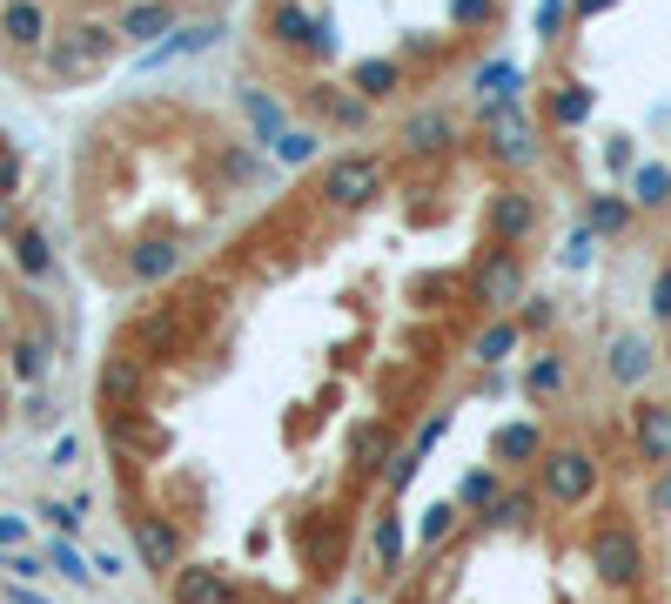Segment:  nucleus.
I'll use <instances>...</instances> for the list:
<instances>
[{"label": "nucleus", "mask_w": 671, "mask_h": 604, "mask_svg": "<svg viewBox=\"0 0 671 604\" xmlns=\"http://www.w3.org/2000/svg\"><path fill=\"white\" fill-rule=\"evenodd\" d=\"M605 483V464L584 451V443H558V451L537 457V497L550 510H584Z\"/></svg>", "instance_id": "1"}, {"label": "nucleus", "mask_w": 671, "mask_h": 604, "mask_svg": "<svg viewBox=\"0 0 671 604\" xmlns=\"http://www.w3.org/2000/svg\"><path fill=\"white\" fill-rule=\"evenodd\" d=\"M275 155H283V161H309V155H315V135H283V141H275Z\"/></svg>", "instance_id": "26"}, {"label": "nucleus", "mask_w": 671, "mask_h": 604, "mask_svg": "<svg viewBox=\"0 0 671 604\" xmlns=\"http://www.w3.org/2000/svg\"><path fill=\"white\" fill-rule=\"evenodd\" d=\"M537 457H544V430L537 423H497L490 430V464L497 470H524Z\"/></svg>", "instance_id": "5"}, {"label": "nucleus", "mask_w": 671, "mask_h": 604, "mask_svg": "<svg viewBox=\"0 0 671 604\" xmlns=\"http://www.w3.org/2000/svg\"><path fill=\"white\" fill-rule=\"evenodd\" d=\"M518 336H524V322H490V330H477V343H470V356H477V362H490V370H497V362L510 356V349H518Z\"/></svg>", "instance_id": "13"}, {"label": "nucleus", "mask_w": 671, "mask_h": 604, "mask_svg": "<svg viewBox=\"0 0 671 604\" xmlns=\"http://www.w3.org/2000/svg\"><path fill=\"white\" fill-rule=\"evenodd\" d=\"M477 303L484 309H510V303H524V262L518 256H490L484 269H477Z\"/></svg>", "instance_id": "4"}, {"label": "nucleus", "mask_w": 671, "mask_h": 604, "mask_svg": "<svg viewBox=\"0 0 671 604\" xmlns=\"http://www.w3.org/2000/svg\"><path fill=\"white\" fill-rule=\"evenodd\" d=\"M651 362H658V356H651V343H645V336H618V343L605 349V377H611V383H624V390H638V383L651 377Z\"/></svg>", "instance_id": "8"}, {"label": "nucleus", "mask_w": 671, "mask_h": 604, "mask_svg": "<svg viewBox=\"0 0 671 604\" xmlns=\"http://www.w3.org/2000/svg\"><path fill=\"white\" fill-rule=\"evenodd\" d=\"M444 430H450V410H437V417H423V430H417V443H410V457H430L444 443Z\"/></svg>", "instance_id": "23"}, {"label": "nucleus", "mask_w": 671, "mask_h": 604, "mask_svg": "<svg viewBox=\"0 0 671 604\" xmlns=\"http://www.w3.org/2000/svg\"><path fill=\"white\" fill-rule=\"evenodd\" d=\"M48 557H54V571H61V578H67V584H88V578H95V571H88V564H82V557H74V551H67V544H54V551H48Z\"/></svg>", "instance_id": "25"}, {"label": "nucleus", "mask_w": 671, "mask_h": 604, "mask_svg": "<svg viewBox=\"0 0 671 604\" xmlns=\"http://www.w3.org/2000/svg\"><path fill=\"white\" fill-rule=\"evenodd\" d=\"M631 201H638V209H664L671 201V169H638L631 175Z\"/></svg>", "instance_id": "19"}, {"label": "nucleus", "mask_w": 671, "mask_h": 604, "mask_svg": "<svg viewBox=\"0 0 671 604\" xmlns=\"http://www.w3.org/2000/svg\"><path fill=\"white\" fill-rule=\"evenodd\" d=\"M584 108H591V95L571 81V95H558V121H584Z\"/></svg>", "instance_id": "27"}, {"label": "nucleus", "mask_w": 671, "mask_h": 604, "mask_svg": "<svg viewBox=\"0 0 671 604\" xmlns=\"http://www.w3.org/2000/svg\"><path fill=\"white\" fill-rule=\"evenodd\" d=\"M584 222H591V235H624V222H631V201H618V195H598L584 209Z\"/></svg>", "instance_id": "18"}, {"label": "nucleus", "mask_w": 671, "mask_h": 604, "mask_svg": "<svg viewBox=\"0 0 671 604\" xmlns=\"http://www.w3.org/2000/svg\"><path fill=\"white\" fill-rule=\"evenodd\" d=\"M564 21H571L564 0H544V8H537V34H544V40H564Z\"/></svg>", "instance_id": "24"}, {"label": "nucleus", "mask_w": 671, "mask_h": 604, "mask_svg": "<svg viewBox=\"0 0 671 604\" xmlns=\"http://www.w3.org/2000/svg\"><path fill=\"white\" fill-rule=\"evenodd\" d=\"M175 604H222V571H209V564H188V571H175Z\"/></svg>", "instance_id": "12"}, {"label": "nucleus", "mask_w": 671, "mask_h": 604, "mask_svg": "<svg viewBox=\"0 0 671 604\" xmlns=\"http://www.w3.org/2000/svg\"><path fill=\"white\" fill-rule=\"evenodd\" d=\"M383 436H389V423H357V436H349V464H357V477L383 470Z\"/></svg>", "instance_id": "14"}, {"label": "nucleus", "mask_w": 671, "mask_h": 604, "mask_svg": "<svg viewBox=\"0 0 671 604\" xmlns=\"http://www.w3.org/2000/svg\"><path fill=\"white\" fill-rule=\"evenodd\" d=\"M397 81H403L397 61H363V67H357V95H363V101H383L389 88H397Z\"/></svg>", "instance_id": "20"}, {"label": "nucleus", "mask_w": 671, "mask_h": 604, "mask_svg": "<svg viewBox=\"0 0 671 604\" xmlns=\"http://www.w3.org/2000/svg\"><path fill=\"white\" fill-rule=\"evenodd\" d=\"M531 229H537V201L524 188H497L490 195V235L497 242H524Z\"/></svg>", "instance_id": "7"}, {"label": "nucleus", "mask_w": 671, "mask_h": 604, "mask_svg": "<svg viewBox=\"0 0 671 604\" xmlns=\"http://www.w3.org/2000/svg\"><path fill=\"white\" fill-rule=\"evenodd\" d=\"M524 303H531V309L518 316V322H524V330H544V322H550V316H558V309H550L544 296H524Z\"/></svg>", "instance_id": "28"}, {"label": "nucleus", "mask_w": 671, "mask_h": 604, "mask_svg": "<svg viewBox=\"0 0 671 604\" xmlns=\"http://www.w3.org/2000/svg\"><path fill=\"white\" fill-rule=\"evenodd\" d=\"M370 557H376V571H383V578H397V571H403V517H397V510H383V517H376V531H370Z\"/></svg>", "instance_id": "10"}, {"label": "nucleus", "mask_w": 671, "mask_h": 604, "mask_svg": "<svg viewBox=\"0 0 671 604\" xmlns=\"http://www.w3.org/2000/svg\"><path fill=\"white\" fill-rule=\"evenodd\" d=\"M524 396H531V403L564 396V356H537L531 370H524Z\"/></svg>", "instance_id": "15"}, {"label": "nucleus", "mask_w": 671, "mask_h": 604, "mask_svg": "<svg viewBox=\"0 0 671 604\" xmlns=\"http://www.w3.org/2000/svg\"><path fill=\"white\" fill-rule=\"evenodd\" d=\"M631 436H638V457L645 464H671V403H638L631 410Z\"/></svg>", "instance_id": "6"}, {"label": "nucleus", "mask_w": 671, "mask_h": 604, "mask_svg": "<svg viewBox=\"0 0 671 604\" xmlns=\"http://www.w3.org/2000/svg\"><path fill=\"white\" fill-rule=\"evenodd\" d=\"M349 604H363V597H349Z\"/></svg>", "instance_id": "31"}, {"label": "nucleus", "mask_w": 671, "mask_h": 604, "mask_svg": "<svg viewBox=\"0 0 671 604\" xmlns=\"http://www.w3.org/2000/svg\"><path fill=\"white\" fill-rule=\"evenodd\" d=\"M651 504H658V510H671V464H664V477L651 483Z\"/></svg>", "instance_id": "29"}, {"label": "nucleus", "mask_w": 671, "mask_h": 604, "mask_svg": "<svg viewBox=\"0 0 671 604\" xmlns=\"http://www.w3.org/2000/svg\"><path fill=\"white\" fill-rule=\"evenodd\" d=\"M383 188V161L376 155H336L323 169V201L330 209H370Z\"/></svg>", "instance_id": "3"}, {"label": "nucleus", "mask_w": 671, "mask_h": 604, "mask_svg": "<svg viewBox=\"0 0 671 604\" xmlns=\"http://www.w3.org/2000/svg\"><path fill=\"white\" fill-rule=\"evenodd\" d=\"M544 497L537 491H504L497 497V510H490V523H531V510H537Z\"/></svg>", "instance_id": "22"}, {"label": "nucleus", "mask_w": 671, "mask_h": 604, "mask_svg": "<svg viewBox=\"0 0 671 604\" xmlns=\"http://www.w3.org/2000/svg\"><path fill=\"white\" fill-rule=\"evenodd\" d=\"M497 497H504V470H497V464H477V470L463 477V491H457L463 510H484V517L497 510Z\"/></svg>", "instance_id": "11"}, {"label": "nucleus", "mask_w": 671, "mask_h": 604, "mask_svg": "<svg viewBox=\"0 0 671 604\" xmlns=\"http://www.w3.org/2000/svg\"><path fill=\"white\" fill-rule=\"evenodd\" d=\"M450 141V121L444 114H423V121H410V155H437Z\"/></svg>", "instance_id": "21"}, {"label": "nucleus", "mask_w": 671, "mask_h": 604, "mask_svg": "<svg viewBox=\"0 0 671 604\" xmlns=\"http://www.w3.org/2000/svg\"><path fill=\"white\" fill-rule=\"evenodd\" d=\"M135 544H141V557H148V571H175V557H182L175 523H162V517H135Z\"/></svg>", "instance_id": "9"}, {"label": "nucleus", "mask_w": 671, "mask_h": 604, "mask_svg": "<svg viewBox=\"0 0 671 604\" xmlns=\"http://www.w3.org/2000/svg\"><path fill=\"white\" fill-rule=\"evenodd\" d=\"M0 27H8V34L21 40V48H41V8H34V0H8Z\"/></svg>", "instance_id": "17"}, {"label": "nucleus", "mask_w": 671, "mask_h": 604, "mask_svg": "<svg viewBox=\"0 0 671 604\" xmlns=\"http://www.w3.org/2000/svg\"><path fill=\"white\" fill-rule=\"evenodd\" d=\"M591 571H598V584L605 591H638L645 584V538L631 531L624 517H605L598 531H591Z\"/></svg>", "instance_id": "2"}, {"label": "nucleus", "mask_w": 671, "mask_h": 604, "mask_svg": "<svg viewBox=\"0 0 671 604\" xmlns=\"http://www.w3.org/2000/svg\"><path fill=\"white\" fill-rule=\"evenodd\" d=\"M605 8H611V0H571V14H577V21H591V14H605Z\"/></svg>", "instance_id": "30"}, {"label": "nucleus", "mask_w": 671, "mask_h": 604, "mask_svg": "<svg viewBox=\"0 0 671 604\" xmlns=\"http://www.w3.org/2000/svg\"><path fill=\"white\" fill-rule=\"evenodd\" d=\"M457 517H463V504H457V497H437V504L423 510L417 538H423V544H444V538H457Z\"/></svg>", "instance_id": "16"}]
</instances>
